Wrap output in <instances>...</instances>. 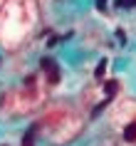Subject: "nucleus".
<instances>
[{"mask_svg": "<svg viewBox=\"0 0 136 146\" xmlns=\"http://www.w3.org/2000/svg\"><path fill=\"white\" fill-rule=\"evenodd\" d=\"M40 67L50 74V84H57V82H60V67L52 62V57H42V60H40Z\"/></svg>", "mask_w": 136, "mask_h": 146, "instance_id": "f257e3e1", "label": "nucleus"}, {"mask_svg": "<svg viewBox=\"0 0 136 146\" xmlns=\"http://www.w3.org/2000/svg\"><path fill=\"white\" fill-rule=\"evenodd\" d=\"M124 141H129V144L136 141V121H131V124L124 126Z\"/></svg>", "mask_w": 136, "mask_h": 146, "instance_id": "f03ea898", "label": "nucleus"}, {"mask_svg": "<svg viewBox=\"0 0 136 146\" xmlns=\"http://www.w3.org/2000/svg\"><path fill=\"white\" fill-rule=\"evenodd\" d=\"M35 134H37V126L32 124L30 129L23 134V146H32V141H35Z\"/></svg>", "mask_w": 136, "mask_h": 146, "instance_id": "7ed1b4c3", "label": "nucleus"}, {"mask_svg": "<svg viewBox=\"0 0 136 146\" xmlns=\"http://www.w3.org/2000/svg\"><path fill=\"white\" fill-rule=\"evenodd\" d=\"M106 67H109V62H106V60H99L97 69H94V79H102V77H104V72H106Z\"/></svg>", "mask_w": 136, "mask_h": 146, "instance_id": "20e7f679", "label": "nucleus"}, {"mask_svg": "<svg viewBox=\"0 0 136 146\" xmlns=\"http://www.w3.org/2000/svg\"><path fill=\"white\" fill-rule=\"evenodd\" d=\"M104 89H106V99H111L114 94H116V89H119V84H116V82L111 79V82H106V87H104Z\"/></svg>", "mask_w": 136, "mask_h": 146, "instance_id": "39448f33", "label": "nucleus"}, {"mask_svg": "<svg viewBox=\"0 0 136 146\" xmlns=\"http://www.w3.org/2000/svg\"><path fill=\"white\" fill-rule=\"evenodd\" d=\"M116 8H136V0H116Z\"/></svg>", "mask_w": 136, "mask_h": 146, "instance_id": "423d86ee", "label": "nucleus"}, {"mask_svg": "<svg viewBox=\"0 0 136 146\" xmlns=\"http://www.w3.org/2000/svg\"><path fill=\"white\" fill-rule=\"evenodd\" d=\"M116 40L124 45V42H126V32H124V30H116Z\"/></svg>", "mask_w": 136, "mask_h": 146, "instance_id": "0eeeda50", "label": "nucleus"}, {"mask_svg": "<svg viewBox=\"0 0 136 146\" xmlns=\"http://www.w3.org/2000/svg\"><path fill=\"white\" fill-rule=\"evenodd\" d=\"M106 8V0H97V10H104Z\"/></svg>", "mask_w": 136, "mask_h": 146, "instance_id": "6e6552de", "label": "nucleus"}]
</instances>
